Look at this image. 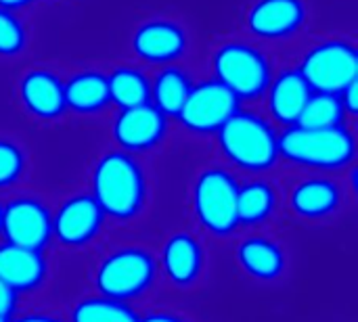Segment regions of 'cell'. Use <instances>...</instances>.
<instances>
[{
  "mask_svg": "<svg viewBox=\"0 0 358 322\" xmlns=\"http://www.w3.org/2000/svg\"><path fill=\"white\" fill-rule=\"evenodd\" d=\"M92 199L105 218L134 220L147 199V180L138 161L126 151L105 153L92 170Z\"/></svg>",
  "mask_w": 358,
  "mask_h": 322,
  "instance_id": "6da1fadb",
  "label": "cell"
},
{
  "mask_svg": "<svg viewBox=\"0 0 358 322\" xmlns=\"http://www.w3.org/2000/svg\"><path fill=\"white\" fill-rule=\"evenodd\" d=\"M355 134L342 124L334 128L289 126L279 134V157L300 168L344 170L355 161Z\"/></svg>",
  "mask_w": 358,
  "mask_h": 322,
  "instance_id": "7a4b0ae2",
  "label": "cell"
},
{
  "mask_svg": "<svg viewBox=\"0 0 358 322\" xmlns=\"http://www.w3.org/2000/svg\"><path fill=\"white\" fill-rule=\"evenodd\" d=\"M157 275V258L147 247L117 245L96 262L92 283L99 295L130 304L153 289Z\"/></svg>",
  "mask_w": 358,
  "mask_h": 322,
  "instance_id": "3957f363",
  "label": "cell"
},
{
  "mask_svg": "<svg viewBox=\"0 0 358 322\" xmlns=\"http://www.w3.org/2000/svg\"><path fill=\"white\" fill-rule=\"evenodd\" d=\"M222 155L239 170L262 174L279 159V134L273 126L250 111H237L216 132Z\"/></svg>",
  "mask_w": 358,
  "mask_h": 322,
  "instance_id": "277c9868",
  "label": "cell"
},
{
  "mask_svg": "<svg viewBox=\"0 0 358 322\" xmlns=\"http://www.w3.org/2000/svg\"><path fill=\"white\" fill-rule=\"evenodd\" d=\"M239 182L224 168L203 170L193 184V212L199 226L212 237L227 239L237 233Z\"/></svg>",
  "mask_w": 358,
  "mask_h": 322,
  "instance_id": "5b68a950",
  "label": "cell"
},
{
  "mask_svg": "<svg viewBox=\"0 0 358 322\" xmlns=\"http://www.w3.org/2000/svg\"><path fill=\"white\" fill-rule=\"evenodd\" d=\"M298 71L313 92L342 94L358 82L357 48L342 40L321 42L304 54Z\"/></svg>",
  "mask_w": 358,
  "mask_h": 322,
  "instance_id": "8992f818",
  "label": "cell"
},
{
  "mask_svg": "<svg viewBox=\"0 0 358 322\" xmlns=\"http://www.w3.org/2000/svg\"><path fill=\"white\" fill-rule=\"evenodd\" d=\"M216 80L224 84L239 101L262 96L271 84V65L266 57L241 42H229L214 54Z\"/></svg>",
  "mask_w": 358,
  "mask_h": 322,
  "instance_id": "52a82bcc",
  "label": "cell"
},
{
  "mask_svg": "<svg viewBox=\"0 0 358 322\" xmlns=\"http://www.w3.org/2000/svg\"><path fill=\"white\" fill-rule=\"evenodd\" d=\"M0 237L10 245L44 251L52 241V212L36 197H15L2 205Z\"/></svg>",
  "mask_w": 358,
  "mask_h": 322,
  "instance_id": "ba28073f",
  "label": "cell"
},
{
  "mask_svg": "<svg viewBox=\"0 0 358 322\" xmlns=\"http://www.w3.org/2000/svg\"><path fill=\"white\" fill-rule=\"evenodd\" d=\"M239 98L218 80L201 82L191 88L178 122L195 134H216L229 117L239 111Z\"/></svg>",
  "mask_w": 358,
  "mask_h": 322,
  "instance_id": "9c48e42d",
  "label": "cell"
},
{
  "mask_svg": "<svg viewBox=\"0 0 358 322\" xmlns=\"http://www.w3.org/2000/svg\"><path fill=\"white\" fill-rule=\"evenodd\" d=\"M105 220L103 210L90 193L69 195L52 214V239L63 249H84L99 239Z\"/></svg>",
  "mask_w": 358,
  "mask_h": 322,
  "instance_id": "30bf717a",
  "label": "cell"
},
{
  "mask_svg": "<svg viewBox=\"0 0 358 322\" xmlns=\"http://www.w3.org/2000/svg\"><path fill=\"white\" fill-rule=\"evenodd\" d=\"M157 268L172 287L189 289L206 272V247L191 233H172L162 245Z\"/></svg>",
  "mask_w": 358,
  "mask_h": 322,
  "instance_id": "8fae6325",
  "label": "cell"
},
{
  "mask_svg": "<svg viewBox=\"0 0 358 322\" xmlns=\"http://www.w3.org/2000/svg\"><path fill=\"white\" fill-rule=\"evenodd\" d=\"M168 130V117L151 103L122 109L113 122V138L126 153H143L157 147Z\"/></svg>",
  "mask_w": 358,
  "mask_h": 322,
  "instance_id": "7c38bea8",
  "label": "cell"
},
{
  "mask_svg": "<svg viewBox=\"0 0 358 322\" xmlns=\"http://www.w3.org/2000/svg\"><path fill=\"white\" fill-rule=\"evenodd\" d=\"M0 281L19 295L42 289L48 281V260L44 251L0 243Z\"/></svg>",
  "mask_w": 358,
  "mask_h": 322,
  "instance_id": "4fadbf2b",
  "label": "cell"
},
{
  "mask_svg": "<svg viewBox=\"0 0 358 322\" xmlns=\"http://www.w3.org/2000/svg\"><path fill=\"white\" fill-rule=\"evenodd\" d=\"M235 260L239 268L258 283H275L287 270L285 249L277 241L262 235H252L239 241Z\"/></svg>",
  "mask_w": 358,
  "mask_h": 322,
  "instance_id": "5bb4252c",
  "label": "cell"
},
{
  "mask_svg": "<svg viewBox=\"0 0 358 322\" xmlns=\"http://www.w3.org/2000/svg\"><path fill=\"white\" fill-rule=\"evenodd\" d=\"M304 21L306 4L302 0H258L248 15L252 34L268 40L296 34Z\"/></svg>",
  "mask_w": 358,
  "mask_h": 322,
  "instance_id": "9a60e30c",
  "label": "cell"
},
{
  "mask_svg": "<svg viewBox=\"0 0 358 322\" xmlns=\"http://www.w3.org/2000/svg\"><path fill=\"white\" fill-rule=\"evenodd\" d=\"M342 205V189L331 178H304L289 191V210L294 216L317 222L334 216Z\"/></svg>",
  "mask_w": 358,
  "mask_h": 322,
  "instance_id": "2e32d148",
  "label": "cell"
},
{
  "mask_svg": "<svg viewBox=\"0 0 358 322\" xmlns=\"http://www.w3.org/2000/svg\"><path fill=\"white\" fill-rule=\"evenodd\" d=\"M132 48L141 59L166 65L170 61H176L185 52L187 34L178 23L149 21L134 31Z\"/></svg>",
  "mask_w": 358,
  "mask_h": 322,
  "instance_id": "e0dca14e",
  "label": "cell"
},
{
  "mask_svg": "<svg viewBox=\"0 0 358 322\" xmlns=\"http://www.w3.org/2000/svg\"><path fill=\"white\" fill-rule=\"evenodd\" d=\"M23 107L38 119H57L65 111L63 84L50 71H29L19 84Z\"/></svg>",
  "mask_w": 358,
  "mask_h": 322,
  "instance_id": "ac0fdd59",
  "label": "cell"
},
{
  "mask_svg": "<svg viewBox=\"0 0 358 322\" xmlns=\"http://www.w3.org/2000/svg\"><path fill=\"white\" fill-rule=\"evenodd\" d=\"M268 109L271 115L283 126H296L306 101L310 98L313 90L306 80L300 75L298 69H287L279 73L268 84Z\"/></svg>",
  "mask_w": 358,
  "mask_h": 322,
  "instance_id": "d6986e66",
  "label": "cell"
},
{
  "mask_svg": "<svg viewBox=\"0 0 358 322\" xmlns=\"http://www.w3.org/2000/svg\"><path fill=\"white\" fill-rule=\"evenodd\" d=\"M63 96H65V107L80 115L99 113L111 103L107 75L96 71L76 73L67 80V84H63Z\"/></svg>",
  "mask_w": 358,
  "mask_h": 322,
  "instance_id": "ffe728a7",
  "label": "cell"
},
{
  "mask_svg": "<svg viewBox=\"0 0 358 322\" xmlns=\"http://www.w3.org/2000/svg\"><path fill=\"white\" fill-rule=\"evenodd\" d=\"M277 210V191L266 180H248L237 189V222L239 226H262Z\"/></svg>",
  "mask_w": 358,
  "mask_h": 322,
  "instance_id": "44dd1931",
  "label": "cell"
},
{
  "mask_svg": "<svg viewBox=\"0 0 358 322\" xmlns=\"http://www.w3.org/2000/svg\"><path fill=\"white\" fill-rule=\"evenodd\" d=\"M193 84L189 75L178 67H166L151 84V105L166 117H178Z\"/></svg>",
  "mask_w": 358,
  "mask_h": 322,
  "instance_id": "7402d4cb",
  "label": "cell"
},
{
  "mask_svg": "<svg viewBox=\"0 0 358 322\" xmlns=\"http://www.w3.org/2000/svg\"><path fill=\"white\" fill-rule=\"evenodd\" d=\"M69 322H138L141 314L128 304L120 300H111L105 295H86L78 300L69 310Z\"/></svg>",
  "mask_w": 358,
  "mask_h": 322,
  "instance_id": "603a6c76",
  "label": "cell"
},
{
  "mask_svg": "<svg viewBox=\"0 0 358 322\" xmlns=\"http://www.w3.org/2000/svg\"><path fill=\"white\" fill-rule=\"evenodd\" d=\"M109 101L115 103L120 109L138 107L151 103V84L147 78L132 67H120L107 75Z\"/></svg>",
  "mask_w": 358,
  "mask_h": 322,
  "instance_id": "cb8c5ba5",
  "label": "cell"
},
{
  "mask_svg": "<svg viewBox=\"0 0 358 322\" xmlns=\"http://www.w3.org/2000/svg\"><path fill=\"white\" fill-rule=\"evenodd\" d=\"M346 119V111L342 105L340 94L327 92H313L306 101L296 126L302 128H334L342 126Z\"/></svg>",
  "mask_w": 358,
  "mask_h": 322,
  "instance_id": "d4e9b609",
  "label": "cell"
},
{
  "mask_svg": "<svg viewBox=\"0 0 358 322\" xmlns=\"http://www.w3.org/2000/svg\"><path fill=\"white\" fill-rule=\"evenodd\" d=\"M25 170V153L13 140L0 138V189L15 184Z\"/></svg>",
  "mask_w": 358,
  "mask_h": 322,
  "instance_id": "484cf974",
  "label": "cell"
},
{
  "mask_svg": "<svg viewBox=\"0 0 358 322\" xmlns=\"http://www.w3.org/2000/svg\"><path fill=\"white\" fill-rule=\"evenodd\" d=\"M25 46V29L21 21L6 8H0V54L10 57Z\"/></svg>",
  "mask_w": 358,
  "mask_h": 322,
  "instance_id": "4316f807",
  "label": "cell"
},
{
  "mask_svg": "<svg viewBox=\"0 0 358 322\" xmlns=\"http://www.w3.org/2000/svg\"><path fill=\"white\" fill-rule=\"evenodd\" d=\"M19 293L15 289H10L6 283L0 281V316L2 319H13L15 314H19Z\"/></svg>",
  "mask_w": 358,
  "mask_h": 322,
  "instance_id": "83f0119b",
  "label": "cell"
},
{
  "mask_svg": "<svg viewBox=\"0 0 358 322\" xmlns=\"http://www.w3.org/2000/svg\"><path fill=\"white\" fill-rule=\"evenodd\" d=\"M10 322H69L57 314L50 312H42V310H34V312H23V314H15Z\"/></svg>",
  "mask_w": 358,
  "mask_h": 322,
  "instance_id": "f1b7e54d",
  "label": "cell"
},
{
  "mask_svg": "<svg viewBox=\"0 0 358 322\" xmlns=\"http://www.w3.org/2000/svg\"><path fill=\"white\" fill-rule=\"evenodd\" d=\"M138 322H189L185 316H180L174 310H149L141 316Z\"/></svg>",
  "mask_w": 358,
  "mask_h": 322,
  "instance_id": "f546056e",
  "label": "cell"
},
{
  "mask_svg": "<svg viewBox=\"0 0 358 322\" xmlns=\"http://www.w3.org/2000/svg\"><path fill=\"white\" fill-rule=\"evenodd\" d=\"M340 98H342V105H344V111L346 113H350V115H357V109H358V82L355 84H350L342 94H340Z\"/></svg>",
  "mask_w": 358,
  "mask_h": 322,
  "instance_id": "4dcf8cb0",
  "label": "cell"
},
{
  "mask_svg": "<svg viewBox=\"0 0 358 322\" xmlns=\"http://www.w3.org/2000/svg\"><path fill=\"white\" fill-rule=\"evenodd\" d=\"M31 0H0V8H6V10H13V8H21L25 4H29Z\"/></svg>",
  "mask_w": 358,
  "mask_h": 322,
  "instance_id": "1f68e13d",
  "label": "cell"
},
{
  "mask_svg": "<svg viewBox=\"0 0 358 322\" xmlns=\"http://www.w3.org/2000/svg\"><path fill=\"white\" fill-rule=\"evenodd\" d=\"M0 322H10V321H8V319H2V316H0Z\"/></svg>",
  "mask_w": 358,
  "mask_h": 322,
  "instance_id": "d6a6232c",
  "label": "cell"
},
{
  "mask_svg": "<svg viewBox=\"0 0 358 322\" xmlns=\"http://www.w3.org/2000/svg\"><path fill=\"white\" fill-rule=\"evenodd\" d=\"M0 216H2V205H0Z\"/></svg>",
  "mask_w": 358,
  "mask_h": 322,
  "instance_id": "836d02e7",
  "label": "cell"
}]
</instances>
